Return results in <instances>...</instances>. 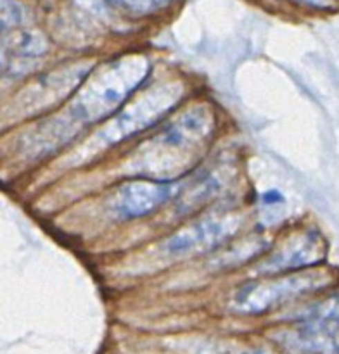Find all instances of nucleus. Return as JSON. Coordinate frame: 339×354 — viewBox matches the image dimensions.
I'll use <instances>...</instances> for the list:
<instances>
[{
	"label": "nucleus",
	"mask_w": 339,
	"mask_h": 354,
	"mask_svg": "<svg viewBox=\"0 0 339 354\" xmlns=\"http://www.w3.org/2000/svg\"><path fill=\"white\" fill-rule=\"evenodd\" d=\"M211 130L213 113L204 106L190 107L140 145L128 166L142 178L172 182L192 168L210 140Z\"/></svg>",
	"instance_id": "nucleus-1"
},
{
	"label": "nucleus",
	"mask_w": 339,
	"mask_h": 354,
	"mask_svg": "<svg viewBox=\"0 0 339 354\" xmlns=\"http://www.w3.org/2000/svg\"><path fill=\"white\" fill-rule=\"evenodd\" d=\"M144 57H123L86 80L71 102V116L80 123H95L114 114L147 76Z\"/></svg>",
	"instance_id": "nucleus-2"
},
{
	"label": "nucleus",
	"mask_w": 339,
	"mask_h": 354,
	"mask_svg": "<svg viewBox=\"0 0 339 354\" xmlns=\"http://www.w3.org/2000/svg\"><path fill=\"white\" fill-rule=\"evenodd\" d=\"M338 272L331 268H310L289 275H273L248 282L234 294L232 311L239 315H259L275 310L289 301L322 292L338 283Z\"/></svg>",
	"instance_id": "nucleus-3"
},
{
	"label": "nucleus",
	"mask_w": 339,
	"mask_h": 354,
	"mask_svg": "<svg viewBox=\"0 0 339 354\" xmlns=\"http://www.w3.org/2000/svg\"><path fill=\"white\" fill-rule=\"evenodd\" d=\"M182 92L183 88L180 83H163L154 86L127 109L121 111L97 137L104 145H109L151 127L178 104Z\"/></svg>",
	"instance_id": "nucleus-4"
},
{
	"label": "nucleus",
	"mask_w": 339,
	"mask_h": 354,
	"mask_svg": "<svg viewBox=\"0 0 339 354\" xmlns=\"http://www.w3.org/2000/svg\"><path fill=\"white\" fill-rule=\"evenodd\" d=\"M325 254H327V244L322 234H318L317 230L296 232L284 239L279 248L256 266V272L273 277L277 273L284 275L287 272L310 270L324 263Z\"/></svg>",
	"instance_id": "nucleus-5"
},
{
	"label": "nucleus",
	"mask_w": 339,
	"mask_h": 354,
	"mask_svg": "<svg viewBox=\"0 0 339 354\" xmlns=\"http://www.w3.org/2000/svg\"><path fill=\"white\" fill-rule=\"evenodd\" d=\"M270 337L287 354H339L338 320H297Z\"/></svg>",
	"instance_id": "nucleus-6"
},
{
	"label": "nucleus",
	"mask_w": 339,
	"mask_h": 354,
	"mask_svg": "<svg viewBox=\"0 0 339 354\" xmlns=\"http://www.w3.org/2000/svg\"><path fill=\"white\" fill-rule=\"evenodd\" d=\"M242 223L237 214H223L201 220L176 232L163 244V251L170 256H187L194 252H204L221 244L235 234Z\"/></svg>",
	"instance_id": "nucleus-7"
},
{
	"label": "nucleus",
	"mask_w": 339,
	"mask_h": 354,
	"mask_svg": "<svg viewBox=\"0 0 339 354\" xmlns=\"http://www.w3.org/2000/svg\"><path fill=\"white\" fill-rule=\"evenodd\" d=\"M176 190L178 185L173 182H156L147 178L130 180L116 189L111 201V209L123 220L145 216L172 199Z\"/></svg>",
	"instance_id": "nucleus-8"
},
{
	"label": "nucleus",
	"mask_w": 339,
	"mask_h": 354,
	"mask_svg": "<svg viewBox=\"0 0 339 354\" xmlns=\"http://www.w3.org/2000/svg\"><path fill=\"white\" fill-rule=\"evenodd\" d=\"M297 320H338L339 322V294L324 297L318 303L304 308Z\"/></svg>",
	"instance_id": "nucleus-9"
},
{
	"label": "nucleus",
	"mask_w": 339,
	"mask_h": 354,
	"mask_svg": "<svg viewBox=\"0 0 339 354\" xmlns=\"http://www.w3.org/2000/svg\"><path fill=\"white\" fill-rule=\"evenodd\" d=\"M12 48L16 52L28 55H40L47 48L44 38L35 33H21L12 40Z\"/></svg>",
	"instance_id": "nucleus-10"
},
{
	"label": "nucleus",
	"mask_w": 339,
	"mask_h": 354,
	"mask_svg": "<svg viewBox=\"0 0 339 354\" xmlns=\"http://www.w3.org/2000/svg\"><path fill=\"white\" fill-rule=\"evenodd\" d=\"M23 21V9L14 0H0V30L14 28Z\"/></svg>",
	"instance_id": "nucleus-11"
},
{
	"label": "nucleus",
	"mask_w": 339,
	"mask_h": 354,
	"mask_svg": "<svg viewBox=\"0 0 339 354\" xmlns=\"http://www.w3.org/2000/svg\"><path fill=\"white\" fill-rule=\"evenodd\" d=\"M3 69H6V54H3V50L0 48V75L3 73Z\"/></svg>",
	"instance_id": "nucleus-12"
},
{
	"label": "nucleus",
	"mask_w": 339,
	"mask_h": 354,
	"mask_svg": "<svg viewBox=\"0 0 339 354\" xmlns=\"http://www.w3.org/2000/svg\"><path fill=\"white\" fill-rule=\"evenodd\" d=\"M248 354H268V353H265V351H251V353H248Z\"/></svg>",
	"instance_id": "nucleus-13"
}]
</instances>
